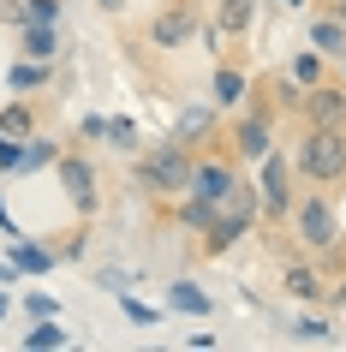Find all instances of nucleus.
I'll return each instance as SVG.
<instances>
[{
    "mask_svg": "<svg viewBox=\"0 0 346 352\" xmlns=\"http://www.w3.org/2000/svg\"><path fill=\"white\" fill-rule=\"evenodd\" d=\"M0 24L24 30V24H30V6H24V0H0Z\"/></svg>",
    "mask_w": 346,
    "mask_h": 352,
    "instance_id": "obj_25",
    "label": "nucleus"
},
{
    "mask_svg": "<svg viewBox=\"0 0 346 352\" xmlns=\"http://www.w3.org/2000/svg\"><path fill=\"white\" fill-rule=\"evenodd\" d=\"M257 191H263V221H274V227H287V215H292V155H281V149H269L263 155V173H257Z\"/></svg>",
    "mask_w": 346,
    "mask_h": 352,
    "instance_id": "obj_8",
    "label": "nucleus"
},
{
    "mask_svg": "<svg viewBox=\"0 0 346 352\" xmlns=\"http://www.w3.org/2000/svg\"><path fill=\"white\" fill-rule=\"evenodd\" d=\"M96 6H102V12H126V0H96Z\"/></svg>",
    "mask_w": 346,
    "mask_h": 352,
    "instance_id": "obj_32",
    "label": "nucleus"
},
{
    "mask_svg": "<svg viewBox=\"0 0 346 352\" xmlns=\"http://www.w3.org/2000/svg\"><path fill=\"white\" fill-rule=\"evenodd\" d=\"M245 96H251V78L239 66H215V108H239Z\"/></svg>",
    "mask_w": 346,
    "mask_h": 352,
    "instance_id": "obj_14",
    "label": "nucleus"
},
{
    "mask_svg": "<svg viewBox=\"0 0 346 352\" xmlns=\"http://www.w3.org/2000/svg\"><path fill=\"white\" fill-rule=\"evenodd\" d=\"M0 138H36V108H30V102H6V108H0Z\"/></svg>",
    "mask_w": 346,
    "mask_h": 352,
    "instance_id": "obj_16",
    "label": "nucleus"
},
{
    "mask_svg": "<svg viewBox=\"0 0 346 352\" xmlns=\"http://www.w3.org/2000/svg\"><path fill=\"white\" fill-rule=\"evenodd\" d=\"M287 6H305V0H287Z\"/></svg>",
    "mask_w": 346,
    "mask_h": 352,
    "instance_id": "obj_33",
    "label": "nucleus"
},
{
    "mask_svg": "<svg viewBox=\"0 0 346 352\" xmlns=\"http://www.w3.org/2000/svg\"><path fill=\"white\" fill-rule=\"evenodd\" d=\"M30 6V24H60V0H24Z\"/></svg>",
    "mask_w": 346,
    "mask_h": 352,
    "instance_id": "obj_26",
    "label": "nucleus"
},
{
    "mask_svg": "<svg viewBox=\"0 0 346 352\" xmlns=\"http://www.w3.org/2000/svg\"><path fill=\"white\" fill-rule=\"evenodd\" d=\"M292 173L305 186H346V126H299Z\"/></svg>",
    "mask_w": 346,
    "mask_h": 352,
    "instance_id": "obj_1",
    "label": "nucleus"
},
{
    "mask_svg": "<svg viewBox=\"0 0 346 352\" xmlns=\"http://www.w3.org/2000/svg\"><path fill=\"white\" fill-rule=\"evenodd\" d=\"M299 126H346V84H310L299 102Z\"/></svg>",
    "mask_w": 346,
    "mask_h": 352,
    "instance_id": "obj_9",
    "label": "nucleus"
},
{
    "mask_svg": "<svg viewBox=\"0 0 346 352\" xmlns=\"http://www.w3.org/2000/svg\"><path fill=\"white\" fill-rule=\"evenodd\" d=\"M173 311H185V316H209V293H197L191 280H173Z\"/></svg>",
    "mask_w": 346,
    "mask_h": 352,
    "instance_id": "obj_21",
    "label": "nucleus"
},
{
    "mask_svg": "<svg viewBox=\"0 0 346 352\" xmlns=\"http://www.w3.org/2000/svg\"><path fill=\"white\" fill-rule=\"evenodd\" d=\"M191 162H197V149L185 144V138H167V144H155L144 162L131 167V179H138L144 197L167 204V197H185V186H191Z\"/></svg>",
    "mask_w": 346,
    "mask_h": 352,
    "instance_id": "obj_3",
    "label": "nucleus"
},
{
    "mask_svg": "<svg viewBox=\"0 0 346 352\" xmlns=\"http://www.w3.org/2000/svg\"><path fill=\"white\" fill-rule=\"evenodd\" d=\"M6 84H12V90H42V84H48V60H30V54H24L19 66L6 72Z\"/></svg>",
    "mask_w": 346,
    "mask_h": 352,
    "instance_id": "obj_20",
    "label": "nucleus"
},
{
    "mask_svg": "<svg viewBox=\"0 0 346 352\" xmlns=\"http://www.w3.org/2000/svg\"><path fill=\"white\" fill-rule=\"evenodd\" d=\"M310 42H316V54H328V60H346V24L340 19H316L310 24Z\"/></svg>",
    "mask_w": 346,
    "mask_h": 352,
    "instance_id": "obj_15",
    "label": "nucleus"
},
{
    "mask_svg": "<svg viewBox=\"0 0 346 352\" xmlns=\"http://www.w3.org/2000/svg\"><path fill=\"white\" fill-rule=\"evenodd\" d=\"M24 346H36V352H48V346H66V329H60L54 316H36V329L24 334Z\"/></svg>",
    "mask_w": 346,
    "mask_h": 352,
    "instance_id": "obj_22",
    "label": "nucleus"
},
{
    "mask_svg": "<svg viewBox=\"0 0 346 352\" xmlns=\"http://www.w3.org/2000/svg\"><path fill=\"white\" fill-rule=\"evenodd\" d=\"M299 334H305V340H323L328 322H323V316H305V322H299Z\"/></svg>",
    "mask_w": 346,
    "mask_h": 352,
    "instance_id": "obj_30",
    "label": "nucleus"
},
{
    "mask_svg": "<svg viewBox=\"0 0 346 352\" xmlns=\"http://www.w3.org/2000/svg\"><path fill=\"white\" fill-rule=\"evenodd\" d=\"M323 280H328V275H323V263L310 257V251H299V257L281 263V287H287L299 305H316V298H328V293H323Z\"/></svg>",
    "mask_w": 346,
    "mask_h": 352,
    "instance_id": "obj_11",
    "label": "nucleus"
},
{
    "mask_svg": "<svg viewBox=\"0 0 346 352\" xmlns=\"http://www.w3.org/2000/svg\"><path fill=\"white\" fill-rule=\"evenodd\" d=\"M173 138H185L191 149L209 144V138H215V108H191V113L180 120V131H173Z\"/></svg>",
    "mask_w": 346,
    "mask_h": 352,
    "instance_id": "obj_18",
    "label": "nucleus"
},
{
    "mask_svg": "<svg viewBox=\"0 0 346 352\" xmlns=\"http://www.w3.org/2000/svg\"><path fill=\"white\" fill-rule=\"evenodd\" d=\"M323 12H328V19H340V24H346V0H334V6H323Z\"/></svg>",
    "mask_w": 346,
    "mask_h": 352,
    "instance_id": "obj_31",
    "label": "nucleus"
},
{
    "mask_svg": "<svg viewBox=\"0 0 346 352\" xmlns=\"http://www.w3.org/2000/svg\"><path fill=\"white\" fill-rule=\"evenodd\" d=\"M287 72H292V78H299V84L310 90V84H323V78H328V54L305 48V54H292V60H287Z\"/></svg>",
    "mask_w": 346,
    "mask_h": 352,
    "instance_id": "obj_19",
    "label": "nucleus"
},
{
    "mask_svg": "<svg viewBox=\"0 0 346 352\" xmlns=\"http://www.w3.org/2000/svg\"><path fill=\"white\" fill-rule=\"evenodd\" d=\"M209 24H215L221 36H251V24H257V0H221Z\"/></svg>",
    "mask_w": 346,
    "mask_h": 352,
    "instance_id": "obj_12",
    "label": "nucleus"
},
{
    "mask_svg": "<svg viewBox=\"0 0 346 352\" xmlns=\"http://www.w3.org/2000/svg\"><path fill=\"white\" fill-rule=\"evenodd\" d=\"M24 311H30V316H60V305L48 293H30V298H24Z\"/></svg>",
    "mask_w": 346,
    "mask_h": 352,
    "instance_id": "obj_28",
    "label": "nucleus"
},
{
    "mask_svg": "<svg viewBox=\"0 0 346 352\" xmlns=\"http://www.w3.org/2000/svg\"><path fill=\"white\" fill-rule=\"evenodd\" d=\"M42 162H54V144H30L24 138V167H42Z\"/></svg>",
    "mask_w": 346,
    "mask_h": 352,
    "instance_id": "obj_27",
    "label": "nucleus"
},
{
    "mask_svg": "<svg viewBox=\"0 0 346 352\" xmlns=\"http://www.w3.org/2000/svg\"><path fill=\"white\" fill-rule=\"evenodd\" d=\"M90 251V227H66V239H54V257H84Z\"/></svg>",
    "mask_w": 346,
    "mask_h": 352,
    "instance_id": "obj_24",
    "label": "nucleus"
},
{
    "mask_svg": "<svg viewBox=\"0 0 346 352\" xmlns=\"http://www.w3.org/2000/svg\"><path fill=\"white\" fill-rule=\"evenodd\" d=\"M30 60H54L60 54V30L54 24H24V42H19Z\"/></svg>",
    "mask_w": 346,
    "mask_h": 352,
    "instance_id": "obj_17",
    "label": "nucleus"
},
{
    "mask_svg": "<svg viewBox=\"0 0 346 352\" xmlns=\"http://www.w3.org/2000/svg\"><path fill=\"white\" fill-rule=\"evenodd\" d=\"M233 186H239V155L215 138V144L191 162V186H185V191L203 197V204H227V191H233Z\"/></svg>",
    "mask_w": 346,
    "mask_h": 352,
    "instance_id": "obj_5",
    "label": "nucleus"
},
{
    "mask_svg": "<svg viewBox=\"0 0 346 352\" xmlns=\"http://www.w3.org/2000/svg\"><path fill=\"white\" fill-rule=\"evenodd\" d=\"M323 6H334V0H323Z\"/></svg>",
    "mask_w": 346,
    "mask_h": 352,
    "instance_id": "obj_34",
    "label": "nucleus"
},
{
    "mask_svg": "<svg viewBox=\"0 0 346 352\" xmlns=\"http://www.w3.org/2000/svg\"><path fill=\"white\" fill-rule=\"evenodd\" d=\"M54 173H60V191H66V204L78 209V215H84V221H90L96 209H102V179H96V162L90 155H84V149H60L54 155Z\"/></svg>",
    "mask_w": 346,
    "mask_h": 352,
    "instance_id": "obj_7",
    "label": "nucleus"
},
{
    "mask_svg": "<svg viewBox=\"0 0 346 352\" xmlns=\"http://www.w3.org/2000/svg\"><path fill=\"white\" fill-rule=\"evenodd\" d=\"M274 120H281V108H274V102H269V90L257 84V90H251V108L239 113L233 126H227V138H221V144H227V149L239 155V167L263 162V155L274 149Z\"/></svg>",
    "mask_w": 346,
    "mask_h": 352,
    "instance_id": "obj_4",
    "label": "nucleus"
},
{
    "mask_svg": "<svg viewBox=\"0 0 346 352\" xmlns=\"http://www.w3.org/2000/svg\"><path fill=\"white\" fill-rule=\"evenodd\" d=\"M12 263L30 269V275H48V269H54V251H36V245H19V239H12Z\"/></svg>",
    "mask_w": 346,
    "mask_h": 352,
    "instance_id": "obj_23",
    "label": "nucleus"
},
{
    "mask_svg": "<svg viewBox=\"0 0 346 352\" xmlns=\"http://www.w3.org/2000/svg\"><path fill=\"white\" fill-rule=\"evenodd\" d=\"M287 233L299 239V251L323 257L340 245V209H334V191L328 186H305L292 197V215H287Z\"/></svg>",
    "mask_w": 346,
    "mask_h": 352,
    "instance_id": "obj_2",
    "label": "nucleus"
},
{
    "mask_svg": "<svg viewBox=\"0 0 346 352\" xmlns=\"http://www.w3.org/2000/svg\"><path fill=\"white\" fill-rule=\"evenodd\" d=\"M203 36V12H197V0H167V6H155L144 24V42H155V48H185V42H197Z\"/></svg>",
    "mask_w": 346,
    "mask_h": 352,
    "instance_id": "obj_6",
    "label": "nucleus"
},
{
    "mask_svg": "<svg viewBox=\"0 0 346 352\" xmlns=\"http://www.w3.org/2000/svg\"><path fill=\"white\" fill-rule=\"evenodd\" d=\"M96 287H102V293H126V275H120V269H102V275H96Z\"/></svg>",
    "mask_w": 346,
    "mask_h": 352,
    "instance_id": "obj_29",
    "label": "nucleus"
},
{
    "mask_svg": "<svg viewBox=\"0 0 346 352\" xmlns=\"http://www.w3.org/2000/svg\"><path fill=\"white\" fill-rule=\"evenodd\" d=\"M215 215H221V204H203V197H191V191H185V204L173 209V221H180L185 233H209V227H215Z\"/></svg>",
    "mask_w": 346,
    "mask_h": 352,
    "instance_id": "obj_13",
    "label": "nucleus"
},
{
    "mask_svg": "<svg viewBox=\"0 0 346 352\" xmlns=\"http://www.w3.org/2000/svg\"><path fill=\"white\" fill-rule=\"evenodd\" d=\"M263 221V215H251V209H239V204H221V215H215V227H209V233H203V257H221V251H233L239 239H245V233H251V227Z\"/></svg>",
    "mask_w": 346,
    "mask_h": 352,
    "instance_id": "obj_10",
    "label": "nucleus"
}]
</instances>
